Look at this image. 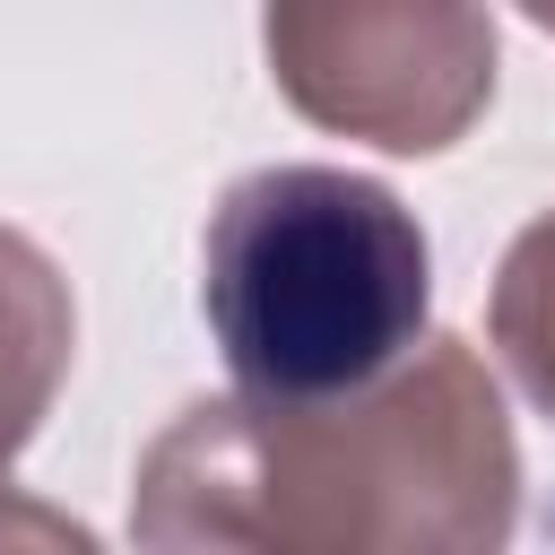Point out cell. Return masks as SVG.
Listing matches in <instances>:
<instances>
[{
	"instance_id": "6",
	"label": "cell",
	"mask_w": 555,
	"mask_h": 555,
	"mask_svg": "<svg viewBox=\"0 0 555 555\" xmlns=\"http://www.w3.org/2000/svg\"><path fill=\"white\" fill-rule=\"evenodd\" d=\"M512 9H520L529 26H546V35H555V0H512Z\"/></svg>"
},
{
	"instance_id": "2",
	"label": "cell",
	"mask_w": 555,
	"mask_h": 555,
	"mask_svg": "<svg viewBox=\"0 0 555 555\" xmlns=\"http://www.w3.org/2000/svg\"><path fill=\"white\" fill-rule=\"evenodd\" d=\"M199 312L251 399H338L434 330L416 208L347 165H260L199 234Z\"/></svg>"
},
{
	"instance_id": "4",
	"label": "cell",
	"mask_w": 555,
	"mask_h": 555,
	"mask_svg": "<svg viewBox=\"0 0 555 555\" xmlns=\"http://www.w3.org/2000/svg\"><path fill=\"white\" fill-rule=\"evenodd\" d=\"M69 356H78L69 278L52 269V251L35 234L0 225V494H9L17 451L43 434V416L69 382Z\"/></svg>"
},
{
	"instance_id": "1",
	"label": "cell",
	"mask_w": 555,
	"mask_h": 555,
	"mask_svg": "<svg viewBox=\"0 0 555 555\" xmlns=\"http://www.w3.org/2000/svg\"><path fill=\"white\" fill-rule=\"evenodd\" d=\"M512 520L520 442L451 330L338 399H191L130 486V538L165 555H494Z\"/></svg>"
},
{
	"instance_id": "3",
	"label": "cell",
	"mask_w": 555,
	"mask_h": 555,
	"mask_svg": "<svg viewBox=\"0 0 555 555\" xmlns=\"http://www.w3.org/2000/svg\"><path fill=\"white\" fill-rule=\"evenodd\" d=\"M260 52L278 95L382 156H442L494 104L486 0H260Z\"/></svg>"
},
{
	"instance_id": "5",
	"label": "cell",
	"mask_w": 555,
	"mask_h": 555,
	"mask_svg": "<svg viewBox=\"0 0 555 555\" xmlns=\"http://www.w3.org/2000/svg\"><path fill=\"white\" fill-rule=\"evenodd\" d=\"M486 338H494L503 373L529 390V408L555 416V208L512 234L494 295H486Z\"/></svg>"
}]
</instances>
